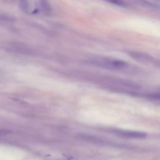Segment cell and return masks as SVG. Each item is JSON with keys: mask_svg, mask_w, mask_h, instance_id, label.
Instances as JSON below:
<instances>
[{"mask_svg": "<svg viewBox=\"0 0 160 160\" xmlns=\"http://www.w3.org/2000/svg\"><path fill=\"white\" fill-rule=\"evenodd\" d=\"M92 63L102 67L109 68H121L126 66V63L121 61L108 59H99L92 61Z\"/></svg>", "mask_w": 160, "mask_h": 160, "instance_id": "cell-1", "label": "cell"}, {"mask_svg": "<svg viewBox=\"0 0 160 160\" xmlns=\"http://www.w3.org/2000/svg\"><path fill=\"white\" fill-rule=\"evenodd\" d=\"M114 133L118 136L132 139H142L146 136V134L139 131H128V130H114Z\"/></svg>", "mask_w": 160, "mask_h": 160, "instance_id": "cell-2", "label": "cell"}, {"mask_svg": "<svg viewBox=\"0 0 160 160\" xmlns=\"http://www.w3.org/2000/svg\"><path fill=\"white\" fill-rule=\"evenodd\" d=\"M109 2H111L112 4L119 6H125L126 3L122 0H105Z\"/></svg>", "mask_w": 160, "mask_h": 160, "instance_id": "cell-3", "label": "cell"}, {"mask_svg": "<svg viewBox=\"0 0 160 160\" xmlns=\"http://www.w3.org/2000/svg\"><path fill=\"white\" fill-rule=\"evenodd\" d=\"M21 8L24 11H27L28 9V0H19Z\"/></svg>", "mask_w": 160, "mask_h": 160, "instance_id": "cell-4", "label": "cell"}, {"mask_svg": "<svg viewBox=\"0 0 160 160\" xmlns=\"http://www.w3.org/2000/svg\"><path fill=\"white\" fill-rule=\"evenodd\" d=\"M152 98L154 99H160V94H154L152 96Z\"/></svg>", "mask_w": 160, "mask_h": 160, "instance_id": "cell-5", "label": "cell"}, {"mask_svg": "<svg viewBox=\"0 0 160 160\" xmlns=\"http://www.w3.org/2000/svg\"><path fill=\"white\" fill-rule=\"evenodd\" d=\"M0 19H1V17H0Z\"/></svg>", "mask_w": 160, "mask_h": 160, "instance_id": "cell-6", "label": "cell"}]
</instances>
